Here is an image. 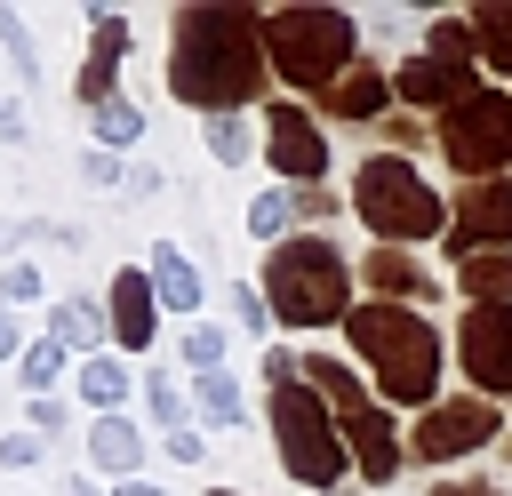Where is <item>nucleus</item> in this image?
<instances>
[{
    "label": "nucleus",
    "mask_w": 512,
    "mask_h": 496,
    "mask_svg": "<svg viewBox=\"0 0 512 496\" xmlns=\"http://www.w3.org/2000/svg\"><path fill=\"white\" fill-rule=\"evenodd\" d=\"M264 16L256 8H184L176 16V56H168V88L184 104L208 112H240L256 88H264Z\"/></svg>",
    "instance_id": "1"
},
{
    "label": "nucleus",
    "mask_w": 512,
    "mask_h": 496,
    "mask_svg": "<svg viewBox=\"0 0 512 496\" xmlns=\"http://www.w3.org/2000/svg\"><path fill=\"white\" fill-rule=\"evenodd\" d=\"M344 336H352V352L376 368L384 400L440 408V400H432V392H440V336H432L424 312H408V304H352V312H344Z\"/></svg>",
    "instance_id": "2"
},
{
    "label": "nucleus",
    "mask_w": 512,
    "mask_h": 496,
    "mask_svg": "<svg viewBox=\"0 0 512 496\" xmlns=\"http://www.w3.org/2000/svg\"><path fill=\"white\" fill-rule=\"evenodd\" d=\"M264 304L272 320L288 328H320V320H344L352 312V272L328 240H280L272 264H264Z\"/></svg>",
    "instance_id": "3"
},
{
    "label": "nucleus",
    "mask_w": 512,
    "mask_h": 496,
    "mask_svg": "<svg viewBox=\"0 0 512 496\" xmlns=\"http://www.w3.org/2000/svg\"><path fill=\"white\" fill-rule=\"evenodd\" d=\"M264 48H272V72H280V80L320 88V96L360 64L344 8H272V16H264Z\"/></svg>",
    "instance_id": "4"
},
{
    "label": "nucleus",
    "mask_w": 512,
    "mask_h": 496,
    "mask_svg": "<svg viewBox=\"0 0 512 496\" xmlns=\"http://www.w3.org/2000/svg\"><path fill=\"white\" fill-rule=\"evenodd\" d=\"M352 208H360V224L376 232V248H400V240H432L440 232V192L408 168V160H368L360 168V184H352Z\"/></svg>",
    "instance_id": "5"
},
{
    "label": "nucleus",
    "mask_w": 512,
    "mask_h": 496,
    "mask_svg": "<svg viewBox=\"0 0 512 496\" xmlns=\"http://www.w3.org/2000/svg\"><path fill=\"white\" fill-rule=\"evenodd\" d=\"M272 432H280V464H288V480H304V488H336V480H344L352 440H344V424L320 408L312 384L272 392Z\"/></svg>",
    "instance_id": "6"
},
{
    "label": "nucleus",
    "mask_w": 512,
    "mask_h": 496,
    "mask_svg": "<svg viewBox=\"0 0 512 496\" xmlns=\"http://www.w3.org/2000/svg\"><path fill=\"white\" fill-rule=\"evenodd\" d=\"M440 152H448V168L472 176V184H488L496 168H512V96L480 88V96H464L456 112H440Z\"/></svg>",
    "instance_id": "7"
},
{
    "label": "nucleus",
    "mask_w": 512,
    "mask_h": 496,
    "mask_svg": "<svg viewBox=\"0 0 512 496\" xmlns=\"http://www.w3.org/2000/svg\"><path fill=\"white\" fill-rule=\"evenodd\" d=\"M456 352H464V368H472L480 392L512 400V304H472L464 328H456Z\"/></svg>",
    "instance_id": "8"
},
{
    "label": "nucleus",
    "mask_w": 512,
    "mask_h": 496,
    "mask_svg": "<svg viewBox=\"0 0 512 496\" xmlns=\"http://www.w3.org/2000/svg\"><path fill=\"white\" fill-rule=\"evenodd\" d=\"M488 440H496V408H488V400H440V408H424V424H416V456H424V464L472 456V448H488Z\"/></svg>",
    "instance_id": "9"
},
{
    "label": "nucleus",
    "mask_w": 512,
    "mask_h": 496,
    "mask_svg": "<svg viewBox=\"0 0 512 496\" xmlns=\"http://www.w3.org/2000/svg\"><path fill=\"white\" fill-rule=\"evenodd\" d=\"M264 144H272V176H288V192H304V184L328 168V136H320L296 104H272V112H264Z\"/></svg>",
    "instance_id": "10"
},
{
    "label": "nucleus",
    "mask_w": 512,
    "mask_h": 496,
    "mask_svg": "<svg viewBox=\"0 0 512 496\" xmlns=\"http://www.w3.org/2000/svg\"><path fill=\"white\" fill-rule=\"evenodd\" d=\"M512 248V184L504 176H488V184H464L456 192V264L464 256H480V248Z\"/></svg>",
    "instance_id": "11"
},
{
    "label": "nucleus",
    "mask_w": 512,
    "mask_h": 496,
    "mask_svg": "<svg viewBox=\"0 0 512 496\" xmlns=\"http://www.w3.org/2000/svg\"><path fill=\"white\" fill-rule=\"evenodd\" d=\"M392 88H400L408 104H440V112H456L464 96H480V88H472V64H456V56H408Z\"/></svg>",
    "instance_id": "12"
},
{
    "label": "nucleus",
    "mask_w": 512,
    "mask_h": 496,
    "mask_svg": "<svg viewBox=\"0 0 512 496\" xmlns=\"http://www.w3.org/2000/svg\"><path fill=\"white\" fill-rule=\"evenodd\" d=\"M112 336L128 352H152V336H160V288H152V272H112Z\"/></svg>",
    "instance_id": "13"
},
{
    "label": "nucleus",
    "mask_w": 512,
    "mask_h": 496,
    "mask_svg": "<svg viewBox=\"0 0 512 496\" xmlns=\"http://www.w3.org/2000/svg\"><path fill=\"white\" fill-rule=\"evenodd\" d=\"M120 56H128V24L112 16V8H96V48H88V72H80V104H112V72H120Z\"/></svg>",
    "instance_id": "14"
},
{
    "label": "nucleus",
    "mask_w": 512,
    "mask_h": 496,
    "mask_svg": "<svg viewBox=\"0 0 512 496\" xmlns=\"http://www.w3.org/2000/svg\"><path fill=\"white\" fill-rule=\"evenodd\" d=\"M344 440H352V456H360V472H368L376 488L400 472V440H392V416H384V408H360V416H344Z\"/></svg>",
    "instance_id": "15"
},
{
    "label": "nucleus",
    "mask_w": 512,
    "mask_h": 496,
    "mask_svg": "<svg viewBox=\"0 0 512 496\" xmlns=\"http://www.w3.org/2000/svg\"><path fill=\"white\" fill-rule=\"evenodd\" d=\"M384 96H400V88L384 80V64H352V72L320 96V112H336V120H376V112H384Z\"/></svg>",
    "instance_id": "16"
},
{
    "label": "nucleus",
    "mask_w": 512,
    "mask_h": 496,
    "mask_svg": "<svg viewBox=\"0 0 512 496\" xmlns=\"http://www.w3.org/2000/svg\"><path fill=\"white\" fill-rule=\"evenodd\" d=\"M368 288H376V296H392V304H408V312H416V304L432 296L424 264H408L400 248H368Z\"/></svg>",
    "instance_id": "17"
},
{
    "label": "nucleus",
    "mask_w": 512,
    "mask_h": 496,
    "mask_svg": "<svg viewBox=\"0 0 512 496\" xmlns=\"http://www.w3.org/2000/svg\"><path fill=\"white\" fill-rule=\"evenodd\" d=\"M88 456H96L104 472L136 480V464H144V432H136L128 416H96V424H88Z\"/></svg>",
    "instance_id": "18"
},
{
    "label": "nucleus",
    "mask_w": 512,
    "mask_h": 496,
    "mask_svg": "<svg viewBox=\"0 0 512 496\" xmlns=\"http://www.w3.org/2000/svg\"><path fill=\"white\" fill-rule=\"evenodd\" d=\"M456 288H464L472 304H512V248H480V256H464V264H456Z\"/></svg>",
    "instance_id": "19"
},
{
    "label": "nucleus",
    "mask_w": 512,
    "mask_h": 496,
    "mask_svg": "<svg viewBox=\"0 0 512 496\" xmlns=\"http://www.w3.org/2000/svg\"><path fill=\"white\" fill-rule=\"evenodd\" d=\"M152 288H160V304H176V312L192 320V304H200V272H192V256H184L176 240L152 248Z\"/></svg>",
    "instance_id": "20"
},
{
    "label": "nucleus",
    "mask_w": 512,
    "mask_h": 496,
    "mask_svg": "<svg viewBox=\"0 0 512 496\" xmlns=\"http://www.w3.org/2000/svg\"><path fill=\"white\" fill-rule=\"evenodd\" d=\"M104 328H112V312H96V304H56V328H48V336L96 360V344H104Z\"/></svg>",
    "instance_id": "21"
},
{
    "label": "nucleus",
    "mask_w": 512,
    "mask_h": 496,
    "mask_svg": "<svg viewBox=\"0 0 512 496\" xmlns=\"http://www.w3.org/2000/svg\"><path fill=\"white\" fill-rule=\"evenodd\" d=\"M80 400H88V408H104V416H112V408H120V400H128V368H120V360H112V352H96V360H80Z\"/></svg>",
    "instance_id": "22"
},
{
    "label": "nucleus",
    "mask_w": 512,
    "mask_h": 496,
    "mask_svg": "<svg viewBox=\"0 0 512 496\" xmlns=\"http://www.w3.org/2000/svg\"><path fill=\"white\" fill-rule=\"evenodd\" d=\"M192 400H200V416L208 424H240V384H232V368H208V376H192Z\"/></svg>",
    "instance_id": "23"
},
{
    "label": "nucleus",
    "mask_w": 512,
    "mask_h": 496,
    "mask_svg": "<svg viewBox=\"0 0 512 496\" xmlns=\"http://www.w3.org/2000/svg\"><path fill=\"white\" fill-rule=\"evenodd\" d=\"M304 376H312V392H328L344 416H360V408H368V392L352 384V368H344V360H320V352H312V360H304Z\"/></svg>",
    "instance_id": "24"
},
{
    "label": "nucleus",
    "mask_w": 512,
    "mask_h": 496,
    "mask_svg": "<svg viewBox=\"0 0 512 496\" xmlns=\"http://www.w3.org/2000/svg\"><path fill=\"white\" fill-rule=\"evenodd\" d=\"M200 136H208V152H216L224 168H240V160L256 152V144H248V120H240V112H208V120H200Z\"/></svg>",
    "instance_id": "25"
},
{
    "label": "nucleus",
    "mask_w": 512,
    "mask_h": 496,
    "mask_svg": "<svg viewBox=\"0 0 512 496\" xmlns=\"http://www.w3.org/2000/svg\"><path fill=\"white\" fill-rule=\"evenodd\" d=\"M184 368H192V376L224 368V328H216V320H184Z\"/></svg>",
    "instance_id": "26"
},
{
    "label": "nucleus",
    "mask_w": 512,
    "mask_h": 496,
    "mask_svg": "<svg viewBox=\"0 0 512 496\" xmlns=\"http://www.w3.org/2000/svg\"><path fill=\"white\" fill-rule=\"evenodd\" d=\"M136 136H144V112H136L128 96H112V104L96 112V144L112 152V144H136Z\"/></svg>",
    "instance_id": "27"
},
{
    "label": "nucleus",
    "mask_w": 512,
    "mask_h": 496,
    "mask_svg": "<svg viewBox=\"0 0 512 496\" xmlns=\"http://www.w3.org/2000/svg\"><path fill=\"white\" fill-rule=\"evenodd\" d=\"M288 216H296V192H256V200H248V232H256V240H280Z\"/></svg>",
    "instance_id": "28"
},
{
    "label": "nucleus",
    "mask_w": 512,
    "mask_h": 496,
    "mask_svg": "<svg viewBox=\"0 0 512 496\" xmlns=\"http://www.w3.org/2000/svg\"><path fill=\"white\" fill-rule=\"evenodd\" d=\"M472 32L488 40V56L512 72V8H472Z\"/></svg>",
    "instance_id": "29"
},
{
    "label": "nucleus",
    "mask_w": 512,
    "mask_h": 496,
    "mask_svg": "<svg viewBox=\"0 0 512 496\" xmlns=\"http://www.w3.org/2000/svg\"><path fill=\"white\" fill-rule=\"evenodd\" d=\"M56 368H64V344H56V336H40V344L24 352V384H32L40 400H48V384H56Z\"/></svg>",
    "instance_id": "30"
},
{
    "label": "nucleus",
    "mask_w": 512,
    "mask_h": 496,
    "mask_svg": "<svg viewBox=\"0 0 512 496\" xmlns=\"http://www.w3.org/2000/svg\"><path fill=\"white\" fill-rule=\"evenodd\" d=\"M224 304H232V320H240L248 336H264V328H272V304H264L248 280H232V296H224Z\"/></svg>",
    "instance_id": "31"
},
{
    "label": "nucleus",
    "mask_w": 512,
    "mask_h": 496,
    "mask_svg": "<svg viewBox=\"0 0 512 496\" xmlns=\"http://www.w3.org/2000/svg\"><path fill=\"white\" fill-rule=\"evenodd\" d=\"M144 392H152V416L168 424V440H176V432H192V424H184V392H176L160 368H152V384H144Z\"/></svg>",
    "instance_id": "32"
},
{
    "label": "nucleus",
    "mask_w": 512,
    "mask_h": 496,
    "mask_svg": "<svg viewBox=\"0 0 512 496\" xmlns=\"http://www.w3.org/2000/svg\"><path fill=\"white\" fill-rule=\"evenodd\" d=\"M472 40H480V32H472L464 16H440V24H432V56H456V64H464V56H472Z\"/></svg>",
    "instance_id": "33"
},
{
    "label": "nucleus",
    "mask_w": 512,
    "mask_h": 496,
    "mask_svg": "<svg viewBox=\"0 0 512 496\" xmlns=\"http://www.w3.org/2000/svg\"><path fill=\"white\" fill-rule=\"evenodd\" d=\"M0 40H8V56H16V72L32 80V72H40V56L24 48V16H16V8H0Z\"/></svg>",
    "instance_id": "34"
},
{
    "label": "nucleus",
    "mask_w": 512,
    "mask_h": 496,
    "mask_svg": "<svg viewBox=\"0 0 512 496\" xmlns=\"http://www.w3.org/2000/svg\"><path fill=\"white\" fill-rule=\"evenodd\" d=\"M0 296H8V304H32V296H40V264H24V256H16V264L0 272Z\"/></svg>",
    "instance_id": "35"
},
{
    "label": "nucleus",
    "mask_w": 512,
    "mask_h": 496,
    "mask_svg": "<svg viewBox=\"0 0 512 496\" xmlns=\"http://www.w3.org/2000/svg\"><path fill=\"white\" fill-rule=\"evenodd\" d=\"M80 176H88V184H96V192H112V184H120V160H112V152H104V144H96V152H88V160H80Z\"/></svg>",
    "instance_id": "36"
},
{
    "label": "nucleus",
    "mask_w": 512,
    "mask_h": 496,
    "mask_svg": "<svg viewBox=\"0 0 512 496\" xmlns=\"http://www.w3.org/2000/svg\"><path fill=\"white\" fill-rule=\"evenodd\" d=\"M32 456H40V432H8V440H0V464H8V472H24Z\"/></svg>",
    "instance_id": "37"
},
{
    "label": "nucleus",
    "mask_w": 512,
    "mask_h": 496,
    "mask_svg": "<svg viewBox=\"0 0 512 496\" xmlns=\"http://www.w3.org/2000/svg\"><path fill=\"white\" fill-rule=\"evenodd\" d=\"M0 144H24V104L0 96Z\"/></svg>",
    "instance_id": "38"
},
{
    "label": "nucleus",
    "mask_w": 512,
    "mask_h": 496,
    "mask_svg": "<svg viewBox=\"0 0 512 496\" xmlns=\"http://www.w3.org/2000/svg\"><path fill=\"white\" fill-rule=\"evenodd\" d=\"M24 352H32V344L16 336V320H8V304H0V360H24Z\"/></svg>",
    "instance_id": "39"
},
{
    "label": "nucleus",
    "mask_w": 512,
    "mask_h": 496,
    "mask_svg": "<svg viewBox=\"0 0 512 496\" xmlns=\"http://www.w3.org/2000/svg\"><path fill=\"white\" fill-rule=\"evenodd\" d=\"M328 208H336V200H328L320 184H304V192H296V216H328Z\"/></svg>",
    "instance_id": "40"
},
{
    "label": "nucleus",
    "mask_w": 512,
    "mask_h": 496,
    "mask_svg": "<svg viewBox=\"0 0 512 496\" xmlns=\"http://www.w3.org/2000/svg\"><path fill=\"white\" fill-rule=\"evenodd\" d=\"M32 432H64V408L56 400H32Z\"/></svg>",
    "instance_id": "41"
},
{
    "label": "nucleus",
    "mask_w": 512,
    "mask_h": 496,
    "mask_svg": "<svg viewBox=\"0 0 512 496\" xmlns=\"http://www.w3.org/2000/svg\"><path fill=\"white\" fill-rule=\"evenodd\" d=\"M432 496H504V488H472V480H440Z\"/></svg>",
    "instance_id": "42"
},
{
    "label": "nucleus",
    "mask_w": 512,
    "mask_h": 496,
    "mask_svg": "<svg viewBox=\"0 0 512 496\" xmlns=\"http://www.w3.org/2000/svg\"><path fill=\"white\" fill-rule=\"evenodd\" d=\"M112 496H168V488H152V480H120Z\"/></svg>",
    "instance_id": "43"
},
{
    "label": "nucleus",
    "mask_w": 512,
    "mask_h": 496,
    "mask_svg": "<svg viewBox=\"0 0 512 496\" xmlns=\"http://www.w3.org/2000/svg\"><path fill=\"white\" fill-rule=\"evenodd\" d=\"M64 496H96V480H80V472H72V480H64Z\"/></svg>",
    "instance_id": "44"
},
{
    "label": "nucleus",
    "mask_w": 512,
    "mask_h": 496,
    "mask_svg": "<svg viewBox=\"0 0 512 496\" xmlns=\"http://www.w3.org/2000/svg\"><path fill=\"white\" fill-rule=\"evenodd\" d=\"M216 496H240V488H216Z\"/></svg>",
    "instance_id": "45"
}]
</instances>
